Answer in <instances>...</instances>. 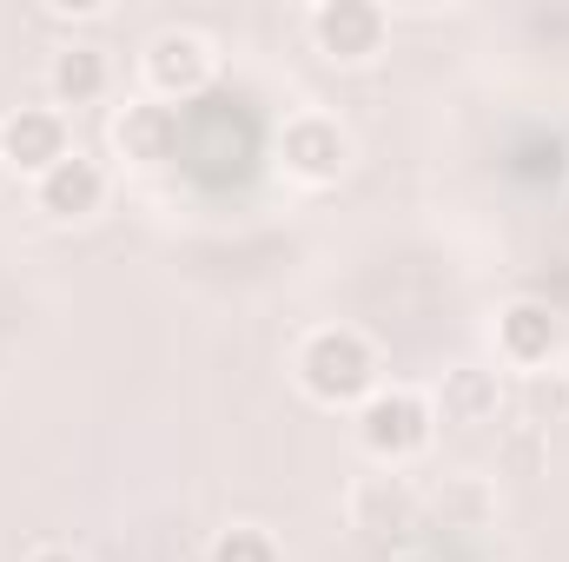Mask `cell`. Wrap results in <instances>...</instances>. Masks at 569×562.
<instances>
[{"label":"cell","instance_id":"cell-8","mask_svg":"<svg viewBox=\"0 0 569 562\" xmlns=\"http://www.w3.org/2000/svg\"><path fill=\"white\" fill-rule=\"evenodd\" d=\"M33 205H40L47 219H93V212L107 205V165L87 159V152H67L53 172L33 179Z\"/></svg>","mask_w":569,"mask_h":562},{"label":"cell","instance_id":"cell-6","mask_svg":"<svg viewBox=\"0 0 569 562\" xmlns=\"http://www.w3.org/2000/svg\"><path fill=\"white\" fill-rule=\"evenodd\" d=\"M557 351H563V318L550 311V304H537V298H517V304H503L497 311V358L510 364V371H550L557 364Z\"/></svg>","mask_w":569,"mask_h":562},{"label":"cell","instance_id":"cell-11","mask_svg":"<svg viewBox=\"0 0 569 562\" xmlns=\"http://www.w3.org/2000/svg\"><path fill=\"white\" fill-rule=\"evenodd\" d=\"M351 523L358 530H405L411 523V490L398 476H365L351 490Z\"/></svg>","mask_w":569,"mask_h":562},{"label":"cell","instance_id":"cell-3","mask_svg":"<svg viewBox=\"0 0 569 562\" xmlns=\"http://www.w3.org/2000/svg\"><path fill=\"white\" fill-rule=\"evenodd\" d=\"M146 87H152V100H199L206 87H212V73H219V47L206 40V33H192V27H159L152 40H146Z\"/></svg>","mask_w":569,"mask_h":562},{"label":"cell","instance_id":"cell-14","mask_svg":"<svg viewBox=\"0 0 569 562\" xmlns=\"http://www.w3.org/2000/svg\"><path fill=\"white\" fill-rule=\"evenodd\" d=\"M107 0H53V13H100Z\"/></svg>","mask_w":569,"mask_h":562},{"label":"cell","instance_id":"cell-2","mask_svg":"<svg viewBox=\"0 0 569 562\" xmlns=\"http://www.w3.org/2000/svg\"><path fill=\"white\" fill-rule=\"evenodd\" d=\"M430 430H437V404L411 384H378L365 404H358V443L365 456H378L385 470L411 463L430 450Z\"/></svg>","mask_w":569,"mask_h":562},{"label":"cell","instance_id":"cell-7","mask_svg":"<svg viewBox=\"0 0 569 562\" xmlns=\"http://www.w3.org/2000/svg\"><path fill=\"white\" fill-rule=\"evenodd\" d=\"M73 152V140H67V120L53 113V107H20V113H7L0 120V159L13 165V172H53L60 159Z\"/></svg>","mask_w":569,"mask_h":562},{"label":"cell","instance_id":"cell-5","mask_svg":"<svg viewBox=\"0 0 569 562\" xmlns=\"http://www.w3.org/2000/svg\"><path fill=\"white\" fill-rule=\"evenodd\" d=\"M385 33H391V20H385V7H371V0H318V7H311V40H318V53L338 60V67L371 60V53L385 47Z\"/></svg>","mask_w":569,"mask_h":562},{"label":"cell","instance_id":"cell-4","mask_svg":"<svg viewBox=\"0 0 569 562\" xmlns=\"http://www.w3.org/2000/svg\"><path fill=\"white\" fill-rule=\"evenodd\" d=\"M279 165L298 185H338L351 172V133L331 113H291L279 127Z\"/></svg>","mask_w":569,"mask_h":562},{"label":"cell","instance_id":"cell-9","mask_svg":"<svg viewBox=\"0 0 569 562\" xmlns=\"http://www.w3.org/2000/svg\"><path fill=\"white\" fill-rule=\"evenodd\" d=\"M113 145L133 159V165H166L172 152H179V107H166V100H127L120 113H113Z\"/></svg>","mask_w":569,"mask_h":562},{"label":"cell","instance_id":"cell-1","mask_svg":"<svg viewBox=\"0 0 569 562\" xmlns=\"http://www.w3.org/2000/svg\"><path fill=\"white\" fill-rule=\"evenodd\" d=\"M298 384H305V398H318V404H331V411L365 404V398L378 391V351H371V338L351 331V324L311 331V338L298 344Z\"/></svg>","mask_w":569,"mask_h":562},{"label":"cell","instance_id":"cell-13","mask_svg":"<svg viewBox=\"0 0 569 562\" xmlns=\"http://www.w3.org/2000/svg\"><path fill=\"white\" fill-rule=\"evenodd\" d=\"M206 562H284V556H279V536L266 523H232V530L212 536Z\"/></svg>","mask_w":569,"mask_h":562},{"label":"cell","instance_id":"cell-16","mask_svg":"<svg viewBox=\"0 0 569 562\" xmlns=\"http://www.w3.org/2000/svg\"><path fill=\"white\" fill-rule=\"evenodd\" d=\"M398 562H430V556H398Z\"/></svg>","mask_w":569,"mask_h":562},{"label":"cell","instance_id":"cell-10","mask_svg":"<svg viewBox=\"0 0 569 562\" xmlns=\"http://www.w3.org/2000/svg\"><path fill=\"white\" fill-rule=\"evenodd\" d=\"M47 87H53L60 107H93V100H107V87H113V60H107V47H93V40L60 47L53 67H47Z\"/></svg>","mask_w":569,"mask_h":562},{"label":"cell","instance_id":"cell-15","mask_svg":"<svg viewBox=\"0 0 569 562\" xmlns=\"http://www.w3.org/2000/svg\"><path fill=\"white\" fill-rule=\"evenodd\" d=\"M27 562H80V556H73V550H60V543H47V550H33Z\"/></svg>","mask_w":569,"mask_h":562},{"label":"cell","instance_id":"cell-12","mask_svg":"<svg viewBox=\"0 0 569 562\" xmlns=\"http://www.w3.org/2000/svg\"><path fill=\"white\" fill-rule=\"evenodd\" d=\"M443 418L450 423H490L497 418V378L490 371H450L443 378Z\"/></svg>","mask_w":569,"mask_h":562}]
</instances>
